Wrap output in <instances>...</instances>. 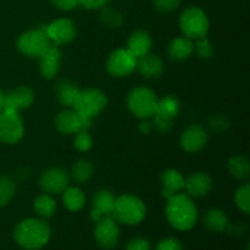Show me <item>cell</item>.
Instances as JSON below:
<instances>
[{
    "instance_id": "4316f807",
    "label": "cell",
    "mask_w": 250,
    "mask_h": 250,
    "mask_svg": "<svg viewBox=\"0 0 250 250\" xmlns=\"http://www.w3.org/2000/svg\"><path fill=\"white\" fill-rule=\"evenodd\" d=\"M94 175V166L89 160L81 159L73 165L71 171V178L78 185H84Z\"/></svg>"
},
{
    "instance_id": "83f0119b",
    "label": "cell",
    "mask_w": 250,
    "mask_h": 250,
    "mask_svg": "<svg viewBox=\"0 0 250 250\" xmlns=\"http://www.w3.org/2000/svg\"><path fill=\"white\" fill-rule=\"evenodd\" d=\"M227 167L231 175L237 180H247L250 175V164L246 156H232L227 161Z\"/></svg>"
},
{
    "instance_id": "d590c367",
    "label": "cell",
    "mask_w": 250,
    "mask_h": 250,
    "mask_svg": "<svg viewBox=\"0 0 250 250\" xmlns=\"http://www.w3.org/2000/svg\"><path fill=\"white\" fill-rule=\"evenodd\" d=\"M210 127L214 129L215 132H222L229 126V121L225 115H214L212 117H210L209 120Z\"/></svg>"
},
{
    "instance_id": "74e56055",
    "label": "cell",
    "mask_w": 250,
    "mask_h": 250,
    "mask_svg": "<svg viewBox=\"0 0 250 250\" xmlns=\"http://www.w3.org/2000/svg\"><path fill=\"white\" fill-rule=\"evenodd\" d=\"M51 4L62 11H71L80 4V0H50Z\"/></svg>"
},
{
    "instance_id": "3957f363",
    "label": "cell",
    "mask_w": 250,
    "mask_h": 250,
    "mask_svg": "<svg viewBox=\"0 0 250 250\" xmlns=\"http://www.w3.org/2000/svg\"><path fill=\"white\" fill-rule=\"evenodd\" d=\"M146 215V208L143 200L133 194L120 195L115 199L112 217L125 225H138Z\"/></svg>"
},
{
    "instance_id": "6da1fadb",
    "label": "cell",
    "mask_w": 250,
    "mask_h": 250,
    "mask_svg": "<svg viewBox=\"0 0 250 250\" xmlns=\"http://www.w3.org/2000/svg\"><path fill=\"white\" fill-rule=\"evenodd\" d=\"M165 212L168 224L178 231H189L197 224V207L186 193H178L168 198Z\"/></svg>"
},
{
    "instance_id": "836d02e7",
    "label": "cell",
    "mask_w": 250,
    "mask_h": 250,
    "mask_svg": "<svg viewBox=\"0 0 250 250\" xmlns=\"http://www.w3.org/2000/svg\"><path fill=\"white\" fill-rule=\"evenodd\" d=\"M93 139L89 136L88 131H82L76 133L75 148L80 151H87L92 148Z\"/></svg>"
},
{
    "instance_id": "ac0fdd59",
    "label": "cell",
    "mask_w": 250,
    "mask_h": 250,
    "mask_svg": "<svg viewBox=\"0 0 250 250\" xmlns=\"http://www.w3.org/2000/svg\"><path fill=\"white\" fill-rule=\"evenodd\" d=\"M61 51L58 46L51 45L43 55L39 58V70L45 80H53L60 70Z\"/></svg>"
},
{
    "instance_id": "e0dca14e",
    "label": "cell",
    "mask_w": 250,
    "mask_h": 250,
    "mask_svg": "<svg viewBox=\"0 0 250 250\" xmlns=\"http://www.w3.org/2000/svg\"><path fill=\"white\" fill-rule=\"evenodd\" d=\"M212 188V178L207 172H194L185 180L186 194L192 198L207 195Z\"/></svg>"
},
{
    "instance_id": "8fae6325",
    "label": "cell",
    "mask_w": 250,
    "mask_h": 250,
    "mask_svg": "<svg viewBox=\"0 0 250 250\" xmlns=\"http://www.w3.org/2000/svg\"><path fill=\"white\" fill-rule=\"evenodd\" d=\"M55 126L62 134H76L88 131L92 126V120L82 117L75 110H65L56 116Z\"/></svg>"
},
{
    "instance_id": "2e32d148",
    "label": "cell",
    "mask_w": 250,
    "mask_h": 250,
    "mask_svg": "<svg viewBox=\"0 0 250 250\" xmlns=\"http://www.w3.org/2000/svg\"><path fill=\"white\" fill-rule=\"evenodd\" d=\"M115 195L107 189H100L94 194L92 199L93 209L90 211V217L93 221H99L103 216H112L115 207Z\"/></svg>"
},
{
    "instance_id": "277c9868",
    "label": "cell",
    "mask_w": 250,
    "mask_h": 250,
    "mask_svg": "<svg viewBox=\"0 0 250 250\" xmlns=\"http://www.w3.org/2000/svg\"><path fill=\"white\" fill-rule=\"evenodd\" d=\"M107 98L104 92L95 88L88 89H80L75 102H73V110L85 119H90L98 116L103 110L106 107Z\"/></svg>"
},
{
    "instance_id": "484cf974",
    "label": "cell",
    "mask_w": 250,
    "mask_h": 250,
    "mask_svg": "<svg viewBox=\"0 0 250 250\" xmlns=\"http://www.w3.org/2000/svg\"><path fill=\"white\" fill-rule=\"evenodd\" d=\"M62 202L70 211H78L85 204V195L78 187H67L62 192Z\"/></svg>"
},
{
    "instance_id": "603a6c76",
    "label": "cell",
    "mask_w": 250,
    "mask_h": 250,
    "mask_svg": "<svg viewBox=\"0 0 250 250\" xmlns=\"http://www.w3.org/2000/svg\"><path fill=\"white\" fill-rule=\"evenodd\" d=\"M194 50V43L193 39L188 37H177L168 44L167 53L172 60L175 61H185L192 55Z\"/></svg>"
},
{
    "instance_id": "8d00e7d4",
    "label": "cell",
    "mask_w": 250,
    "mask_h": 250,
    "mask_svg": "<svg viewBox=\"0 0 250 250\" xmlns=\"http://www.w3.org/2000/svg\"><path fill=\"white\" fill-rule=\"evenodd\" d=\"M126 250H150V243L143 237H137L127 243Z\"/></svg>"
},
{
    "instance_id": "ab89813d",
    "label": "cell",
    "mask_w": 250,
    "mask_h": 250,
    "mask_svg": "<svg viewBox=\"0 0 250 250\" xmlns=\"http://www.w3.org/2000/svg\"><path fill=\"white\" fill-rule=\"evenodd\" d=\"M109 2V0H80V4L88 10L102 9Z\"/></svg>"
},
{
    "instance_id": "f35d334b",
    "label": "cell",
    "mask_w": 250,
    "mask_h": 250,
    "mask_svg": "<svg viewBox=\"0 0 250 250\" xmlns=\"http://www.w3.org/2000/svg\"><path fill=\"white\" fill-rule=\"evenodd\" d=\"M156 250H182V246L177 239L166 238L158 244Z\"/></svg>"
},
{
    "instance_id": "ba28073f",
    "label": "cell",
    "mask_w": 250,
    "mask_h": 250,
    "mask_svg": "<svg viewBox=\"0 0 250 250\" xmlns=\"http://www.w3.org/2000/svg\"><path fill=\"white\" fill-rule=\"evenodd\" d=\"M24 133L23 120L19 112H0V142L5 144H16L22 139Z\"/></svg>"
},
{
    "instance_id": "e575fe53",
    "label": "cell",
    "mask_w": 250,
    "mask_h": 250,
    "mask_svg": "<svg viewBox=\"0 0 250 250\" xmlns=\"http://www.w3.org/2000/svg\"><path fill=\"white\" fill-rule=\"evenodd\" d=\"M181 0H154V6L158 11L167 14V12L175 11L180 6Z\"/></svg>"
},
{
    "instance_id": "30bf717a",
    "label": "cell",
    "mask_w": 250,
    "mask_h": 250,
    "mask_svg": "<svg viewBox=\"0 0 250 250\" xmlns=\"http://www.w3.org/2000/svg\"><path fill=\"white\" fill-rule=\"evenodd\" d=\"M94 237L103 249L115 248L120 237V229L116 220L111 215L103 216L95 225Z\"/></svg>"
},
{
    "instance_id": "d6a6232c",
    "label": "cell",
    "mask_w": 250,
    "mask_h": 250,
    "mask_svg": "<svg viewBox=\"0 0 250 250\" xmlns=\"http://www.w3.org/2000/svg\"><path fill=\"white\" fill-rule=\"evenodd\" d=\"M194 50L203 59H209L214 55V46L211 42L207 38V36L197 39V43L194 44Z\"/></svg>"
},
{
    "instance_id": "7a4b0ae2",
    "label": "cell",
    "mask_w": 250,
    "mask_h": 250,
    "mask_svg": "<svg viewBox=\"0 0 250 250\" xmlns=\"http://www.w3.org/2000/svg\"><path fill=\"white\" fill-rule=\"evenodd\" d=\"M50 234V227L44 220L32 217L17 225L14 231V238L21 248L38 250L48 243Z\"/></svg>"
},
{
    "instance_id": "f546056e",
    "label": "cell",
    "mask_w": 250,
    "mask_h": 250,
    "mask_svg": "<svg viewBox=\"0 0 250 250\" xmlns=\"http://www.w3.org/2000/svg\"><path fill=\"white\" fill-rule=\"evenodd\" d=\"M102 11H100L99 20L102 22L103 26H105L106 28L116 29L124 22V17L120 14L119 11L114 9H110V7H102Z\"/></svg>"
},
{
    "instance_id": "4dcf8cb0",
    "label": "cell",
    "mask_w": 250,
    "mask_h": 250,
    "mask_svg": "<svg viewBox=\"0 0 250 250\" xmlns=\"http://www.w3.org/2000/svg\"><path fill=\"white\" fill-rule=\"evenodd\" d=\"M16 192V185L10 177H0V208L5 207L11 202Z\"/></svg>"
},
{
    "instance_id": "7c38bea8",
    "label": "cell",
    "mask_w": 250,
    "mask_h": 250,
    "mask_svg": "<svg viewBox=\"0 0 250 250\" xmlns=\"http://www.w3.org/2000/svg\"><path fill=\"white\" fill-rule=\"evenodd\" d=\"M70 183V176L63 168L51 167L44 171L39 180L41 188L48 194H60Z\"/></svg>"
},
{
    "instance_id": "d6986e66",
    "label": "cell",
    "mask_w": 250,
    "mask_h": 250,
    "mask_svg": "<svg viewBox=\"0 0 250 250\" xmlns=\"http://www.w3.org/2000/svg\"><path fill=\"white\" fill-rule=\"evenodd\" d=\"M136 68L143 77L154 80V78H158L163 75L164 62L159 56L149 53L142 58L137 59Z\"/></svg>"
},
{
    "instance_id": "60d3db41",
    "label": "cell",
    "mask_w": 250,
    "mask_h": 250,
    "mask_svg": "<svg viewBox=\"0 0 250 250\" xmlns=\"http://www.w3.org/2000/svg\"><path fill=\"white\" fill-rule=\"evenodd\" d=\"M150 129H151V124L146 121V120H143V121L139 124V131L143 132V133H149Z\"/></svg>"
},
{
    "instance_id": "d4e9b609",
    "label": "cell",
    "mask_w": 250,
    "mask_h": 250,
    "mask_svg": "<svg viewBox=\"0 0 250 250\" xmlns=\"http://www.w3.org/2000/svg\"><path fill=\"white\" fill-rule=\"evenodd\" d=\"M204 224L210 231L225 232L229 229V217L220 209H210L204 215Z\"/></svg>"
},
{
    "instance_id": "ffe728a7",
    "label": "cell",
    "mask_w": 250,
    "mask_h": 250,
    "mask_svg": "<svg viewBox=\"0 0 250 250\" xmlns=\"http://www.w3.org/2000/svg\"><path fill=\"white\" fill-rule=\"evenodd\" d=\"M161 186H163L161 194L167 200L168 198L178 194L181 190L185 189V177L175 168H168L161 175Z\"/></svg>"
},
{
    "instance_id": "8992f818",
    "label": "cell",
    "mask_w": 250,
    "mask_h": 250,
    "mask_svg": "<svg viewBox=\"0 0 250 250\" xmlns=\"http://www.w3.org/2000/svg\"><path fill=\"white\" fill-rule=\"evenodd\" d=\"M210 22L207 14L198 6H189L183 10L180 16V28L186 37L198 39L209 32Z\"/></svg>"
},
{
    "instance_id": "cb8c5ba5",
    "label": "cell",
    "mask_w": 250,
    "mask_h": 250,
    "mask_svg": "<svg viewBox=\"0 0 250 250\" xmlns=\"http://www.w3.org/2000/svg\"><path fill=\"white\" fill-rule=\"evenodd\" d=\"M80 88L68 80H60L55 85V95L59 103L66 107H72Z\"/></svg>"
},
{
    "instance_id": "44dd1931",
    "label": "cell",
    "mask_w": 250,
    "mask_h": 250,
    "mask_svg": "<svg viewBox=\"0 0 250 250\" xmlns=\"http://www.w3.org/2000/svg\"><path fill=\"white\" fill-rule=\"evenodd\" d=\"M180 110L181 105L177 98H175L173 95H167V97L163 98L161 100H158L155 114H154L153 117L172 124L173 120L180 114Z\"/></svg>"
},
{
    "instance_id": "52a82bcc",
    "label": "cell",
    "mask_w": 250,
    "mask_h": 250,
    "mask_svg": "<svg viewBox=\"0 0 250 250\" xmlns=\"http://www.w3.org/2000/svg\"><path fill=\"white\" fill-rule=\"evenodd\" d=\"M50 46L51 42L46 36L44 26L28 29L17 39V49L29 58H41Z\"/></svg>"
},
{
    "instance_id": "7402d4cb",
    "label": "cell",
    "mask_w": 250,
    "mask_h": 250,
    "mask_svg": "<svg viewBox=\"0 0 250 250\" xmlns=\"http://www.w3.org/2000/svg\"><path fill=\"white\" fill-rule=\"evenodd\" d=\"M151 45H153V42H151L150 36L142 29L134 31L127 41V49L137 59L150 53Z\"/></svg>"
},
{
    "instance_id": "9c48e42d",
    "label": "cell",
    "mask_w": 250,
    "mask_h": 250,
    "mask_svg": "<svg viewBox=\"0 0 250 250\" xmlns=\"http://www.w3.org/2000/svg\"><path fill=\"white\" fill-rule=\"evenodd\" d=\"M137 66V58L127 48L112 51L106 61V70L114 77H126L131 75Z\"/></svg>"
},
{
    "instance_id": "5b68a950",
    "label": "cell",
    "mask_w": 250,
    "mask_h": 250,
    "mask_svg": "<svg viewBox=\"0 0 250 250\" xmlns=\"http://www.w3.org/2000/svg\"><path fill=\"white\" fill-rule=\"evenodd\" d=\"M158 100V97L150 88L137 87L129 92L127 97V106L134 116L148 120L155 114Z\"/></svg>"
},
{
    "instance_id": "5bb4252c",
    "label": "cell",
    "mask_w": 250,
    "mask_h": 250,
    "mask_svg": "<svg viewBox=\"0 0 250 250\" xmlns=\"http://www.w3.org/2000/svg\"><path fill=\"white\" fill-rule=\"evenodd\" d=\"M34 102V93L27 85H20L4 94V107L5 111L19 112L20 110L27 109Z\"/></svg>"
},
{
    "instance_id": "f1b7e54d",
    "label": "cell",
    "mask_w": 250,
    "mask_h": 250,
    "mask_svg": "<svg viewBox=\"0 0 250 250\" xmlns=\"http://www.w3.org/2000/svg\"><path fill=\"white\" fill-rule=\"evenodd\" d=\"M33 207L39 216L45 217L46 219V217H50L55 214L56 203L50 194L44 193V194L38 195V197L34 199Z\"/></svg>"
},
{
    "instance_id": "4fadbf2b",
    "label": "cell",
    "mask_w": 250,
    "mask_h": 250,
    "mask_svg": "<svg viewBox=\"0 0 250 250\" xmlns=\"http://www.w3.org/2000/svg\"><path fill=\"white\" fill-rule=\"evenodd\" d=\"M46 36L55 45H62L72 42L76 37V26L71 20L58 19L44 26Z\"/></svg>"
},
{
    "instance_id": "b9f144b4",
    "label": "cell",
    "mask_w": 250,
    "mask_h": 250,
    "mask_svg": "<svg viewBox=\"0 0 250 250\" xmlns=\"http://www.w3.org/2000/svg\"><path fill=\"white\" fill-rule=\"evenodd\" d=\"M2 107H4V93L0 89V112L2 111Z\"/></svg>"
},
{
    "instance_id": "9a60e30c",
    "label": "cell",
    "mask_w": 250,
    "mask_h": 250,
    "mask_svg": "<svg viewBox=\"0 0 250 250\" xmlns=\"http://www.w3.org/2000/svg\"><path fill=\"white\" fill-rule=\"evenodd\" d=\"M209 134L207 129L199 125H192L187 127L181 136V146L188 153L199 151L207 146Z\"/></svg>"
},
{
    "instance_id": "1f68e13d",
    "label": "cell",
    "mask_w": 250,
    "mask_h": 250,
    "mask_svg": "<svg viewBox=\"0 0 250 250\" xmlns=\"http://www.w3.org/2000/svg\"><path fill=\"white\" fill-rule=\"evenodd\" d=\"M234 200L241 211L244 214H249L250 211V186L249 183H244L243 186L237 189L236 195H234Z\"/></svg>"
}]
</instances>
